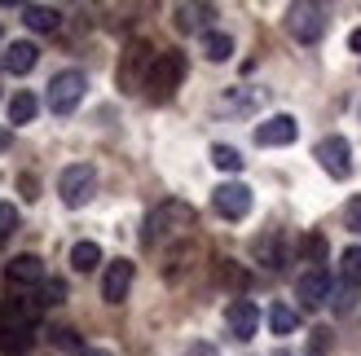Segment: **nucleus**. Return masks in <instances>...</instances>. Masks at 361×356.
<instances>
[{
	"mask_svg": "<svg viewBox=\"0 0 361 356\" xmlns=\"http://www.w3.org/2000/svg\"><path fill=\"white\" fill-rule=\"evenodd\" d=\"M35 322H40V304H35V299H5V304H0V352L27 356Z\"/></svg>",
	"mask_w": 361,
	"mask_h": 356,
	"instance_id": "obj_1",
	"label": "nucleus"
},
{
	"mask_svg": "<svg viewBox=\"0 0 361 356\" xmlns=\"http://www.w3.org/2000/svg\"><path fill=\"white\" fill-rule=\"evenodd\" d=\"M194 207L190 203H180V198H168V203H159L150 216H146V234H141V242L146 246H172L180 238H190V229H194Z\"/></svg>",
	"mask_w": 361,
	"mask_h": 356,
	"instance_id": "obj_2",
	"label": "nucleus"
},
{
	"mask_svg": "<svg viewBox=\"0 0 361 356\" xmlns=\"http://www.w3.org/2000/svg\"><path fill=\"white\" fill-rule=\"evenodd\" d=\"M180 80H185V53L164 49V53L154 58L150 75H146V93H150V101H168L176 88H180Z\"/></svg>",
	"mask_w": 361,
	"mask_h": 356,
	"instance_id": "obj_3",
	"label": "nucleus"
},
{
	"mask_svg": "<svg viewBox=\"0 0 361 356\" xmlns=\"http://www.w3.org/2000/svg\"><path fill=\"white\" fill-rule=\"evenodd\" d=\"M84 88H88L84 70H58V75L49 80V110L53 115H71L84 101Z\"/></svg>",
	"mask_w": 361,
	"mask_h": 356,
	"instance_id": "obj_4",
	"label": "nucleus"
},
{
	"mask_svg": "<svg viewBox=\"0 0 361 356\" xmlns=\"http://www.w3.org/2000/svg\"><path fill=\"white\" fill-rule=\"evenodd\" d=\"M93 189H97V172H93V163H71V167H62V176H58V193H62L66 207H84L88 198H93Z\"/></svg>",
	"mask_w": 361,
	"mask_h": 356,
	"instance_id": "obj_5",
	"label": "nucleus"
},
{
	"mask_svg": "<svg viewBox=\"0 0 361 356\" xmlns=\"http://www.w3.org/2000/svg\"><path fill=\"white\" fill-rule=\"evenodd\" d=\"M286 31L300 44H317L326 35V9L322 5H291L286 9Z\"/></svg>",
	"mask_w": 361,
	"mask_h": 356,
	"instance_id": "obj_6",
	"label": "nucleus"
},
{
	"mask_svg": "<svg viewBox=\"0 0 361 356\" xmlns=\"http://www.w3.org/2000/svg\"><path fill=\"white\" fill-rule=\"evenodd\" d=\"M154 58H159V53H154L146 40H133V44H128V53H123V66H119V88H123V93H128V88H137V84H146Z\"/></svg>",
	"mask_w": 361,
	"mask_h": 356,
	"instance_id": "obj_7",
	"label": "nucleus"
},
{
	"mask_svg": "<svg viewBox=\"0 0 361 356\" xmlns=\"http://www.w3.org/2000/svg\"><path fill=\"white\" fill-rule=\"evenodd\" d=\"M357 295H361V246H348V251L339 255V299H335V308L353 312Z\"/></svg>",
	"mask_w": 361,
	"mask_h": 356,
	"instance_id": "obj_8",
	"label": "nucleus"
},
{
	"mask_svg": "<svg viewBox=\"0 0 361 356\" xmlns=\"http://www.w3.org/2000/svg\"><path fill=\"white\" fill-rule=\"evenodd\" d=\"M313 154H317V163L326 167L335 181H344V176L353 172V146H348L344 136H322Z\"/></svg>",
	"mask_w": 361,
	"mask_h": 356,
	"instance_id": "obj_9",
	"label": "nucleus"
},
{
	"mask_svg": "<svg viewBox=\"0 0 361 356\" xmlns=\"http://www.w3.org/2000/svg\"><path fill=\"white\" fill-rule=\"evenodd\" d=\"M212 207L221 211L225 220H243L247 211H251V189H247L243 181H225L221 189L212 193Z\"/></svg>",
	"mask_w": 361,
	"mask_h": 356,
	"instance_id": "obj_10",
	"label": "nucleus"
},
{
	"mask_svg": "<svg viewBox=\"0 0 361 356\" xmlns=\"http://www.w3.org/2000/svg\"><path fill=\"white\" fill-rule=\"evenodd\" d=\"M295 295L304 299V308H322L331 299V273L322 269V264H313V269H304L300 281H295Z\"/></svg>",
	"mask_w": 361,
	"mask_h": 356,
	"instance_id": "obj_11",
	"label": "nucleus"
},
{
	"mask_svg": "<svg viewBox=\"0 0 361 356\" xmlns=\"http://www.w3.org/2000/svg\"><path fill=\"white\" fill-rule=\"evenodd\" d=\"M225 326L233 339H256V330H260V308L251 304V299H233V304L225 308Z\"/></svg>",
	"mask_w": 361,
	"mask_h": 356,
	"instance_id": "obj_12",
	"label": "nucleus"
},
{
	"mask_svg": "<svg viewBox=\"0 0 361 356\" xmlns=\"http://www.w3.org/2000/svg\"><path fill=\"white\" fill-rule=\"evenodd\" d=\"M133 277H137L133 260H115L111 269H106V277H102V299L106 304H123L128 291H133Z\"/></svg>",
	"mask_w": 361,
	"mask_h": 356,
	"instance_id": "obj_13",
	"label": "nucleus"
},
{
	"mask_svg": "<svg viewBox=\"0 0 361 356\" xmlns=\"http://www.w3.org/2000/svg\"><path fill=\"white\" fill-rule=\"evenodd\" d=\"M5 281L9 286H44V260L40 255H13L5 264Z\"/></svg>",
	"mask_w": 361,
	"mask_h": 356,
	"instance_id": "obj_14",
	"label": "nucleus"
},
{
	"mask_svg": "<svg viewBox=\"0 0 361 356\" xmlns=\"http://www.w3.org/2000/svg\"><path fill=\"white\" fill-rule=\"evenodd\" d=\"M295 136H300V123L291 115H274L256 128V146H291Z\"/></svg>",
	"mask_w": 361,
	"mask_h": 356,
	"instance_id": "obj_15",
	"label": "nucleus"
},
{
	"mask_svg": "<svg viewBox=\"0 0 361 356\" xmlns=\"http://www.w3.org/2000/svg\"><path fill=\"white\" fill-rule=\"evenodd\" d=\"M35 62H40V49L31 40H13V44H5V53H0V66H5L9 75H27Z\"/></svg>",
	"mask_w": 361,
	"mask_h": 356,
	"instance_id": "obj_16",
	"label": "nucleus"
},
{
	"mask_svg": "<svg viewBox=\"0 0 361 356\" xmlns=\"http://www.w3.org/2000/svg\"><path fill=\"white\" fill-rule=\"evenodd\" d=\"M23 23L31 31H58L62 27V13L53 5H23Z\"/></svg>",
	"mask_w": 361,
	"mask_h": 356,
	"instance_id": "obj_17",
	"label": "nucleus"
},
{
	"mask_svg": "<svg viewBox=\"0 0 361 356\" xmlns=\"http://www.w3.org/2000/svg\"><path fill=\"white\" fill-rule=\"evenodd\" d=\"M216 18L212 5H176V31H198Z\"/></svg>",
	"mask_w": 361,
	"mask_h": 356,
	"instance_id": "obj_18",
	"label": "nucleus"
},
{
	"mask_svg": "<svg viewBox=\"0 0 361 356\" xmlns=\"http://www.w3.org/2000/svg\"><path fill=\"white\" fill-rule=\"evenodd\" d=\"M97 264H102V246L97 242H75L71 246V269L75 273H93Z\"/></svg>",
	"mask_w": 361,
	"mask_h": 356,
	"instance_id": "obj_19",
	"label": "nucleus"
},
{
	"mask_svg": "<svg viewBox=\"0 0 361 356\" xmlns=\"http://www.w3.org/2000/svg\"><path fill=\"white\" fill-rule=\"evenodd\" d=\"M203 53H207V62H229L233 58V40L225 31H207L203 35Z\"/></svg>",
	"mask_w": 361,
	"mask_h": 356,
	"instance_id": "obj_20",
	"label": "nucleus"
},
{
	"mask_svg": "<svg viewBox=\"0 0 361 356\" xmlns=\"http://www.w3.org/2000/svg\"><path fill=\"white\" fill-rule=\"evenodd\" d=\"M35 110H40V101H35L31 93H13V101H9V123H31Z\"/></svg>",
	"mask_w": 361,
	"mask_h": 356,
	"instance_id": "obj_21",
	"label": "nucleus"
},
{
	"mask_svg": "<svg viewBox=\"0 0 361 356\" xmlns=\"http://www.w3.org/2000/svg\"><path fill=\"white\" fill-rule=\"evenodd\" d=\"M269 330H274V334H295V312L286 304H274V308H269Z\"/></svg>",
	"mask_w": 361,
	"mask_h": 356,
	"instance_id": "obj_22",
	"label": "nucleus"
},
{
	"mask_svg": "<svg viewBox=\"0 0 361 356\" xmlns=\"http://www.w3.org/2000/svg\"><path fill=\"white\" fill-rule=\"evenodd\" d=\"M212 163L221 167V172H238L243 167V154L233 150V146H212Z\"/></svg>",
	"mask_w": 361,
	"mask_h": 356,
	"instance_id": "obj_23",
	"label": "nucleus"
},
{
	"mask_svg": "<svg viewBox=\"0 0 361 356\" xmlns=\"http://www.w3.org/2000/svg\"><path fill=\"white\" fill-rule=\"evenodd\" d=\"M256 255L269 264V269H282V242L278 238H260L256 242Z\"/></svg>",
	"mask_w": 361,
	"mask_h": 356,
	"instance_id": "obj_24",
	"label": "nucleus"
},
{
	"mask_svg": "<svg viewBox=\"0 0 361 356\" xmlns=\"http://www.w3.org/2000/svg\"><path fill=\"white\" fill-rule=\"evenodd\" d=\"M13 229H18V207L13 203H0V246L13 238Z\"/></svg>",
	"mask_w": 361,
	"mask_h": 356,
	"instance_id": "obj_25",
	"label": "nucleus"
},
{
	"mask_svg": "<svg viewBox=\"0 0 361 356\" xmlns=\"http://www.w3.org/2000/svg\"><path fill=\"white\" fill-rule=\"evenodd\" d=\"M62 299H66V286H62V281H44V286H40V299H35V304H40V308H53V304H62Z\"/></svg>",
	"mask_w": 361,
	"mask_h": 356,
	"instance_id": "obj_26",
	"label": "nucleus"
},
{
	"mask_svg": "<svg viewBox=\"0 0 361 356\" xmlns=\"http://www.w3.org/2000/svg\"><path fill=\"white\" fill-rule=\"evenodd\" d=\"M300 246L309 251V260H313V264H322V255H326V238H322V234H309Z\"/></svg>",
	"mask_w": 361,
	"mask_h": 356,
	"instance_id": "obj_27",
	"label": "nucleus"
},
{
	"mask_svg": "<svg viewBox=\"0 0 361 356\" xmlns=\"http://www.w3.org/2000/svg\"><path fill=\"white\" fill-rule=\"evenodd\" d=\"M331 348V330H313V343H309V356H326Z\"/></svg>",
	"mask_w": 361,
	"mask_h": 356,
	"instance_id": "obj_28",
	"label": "nucleus"
},
{
	"mask_svg": "<svg viewBox=\"0 0 361 356\" xmlns=\"http://www.w3.org/2000/svg\"><path fill=\"white\" fill-rule=\"evenodd\" d=\"M344 220H348V229H353V234H361V198H353V203H348Z\"/></svg>",
	"mask_w": 361,
	"mask_h": 356,
	"instance_id": "obj_29",
	"label": "nucleus"
},
{
	"mask_svg": "<svg viewBox=\"0 0 361 356\" xmlns=\"http://www.w3.org/2000/svg\"><path fill=\"white\" fill-rule=\"evenodd\" d=\"M185 356H216V348H212V343H194Z\"/></svg>",
	"mask_w": 361,
	"mask_h": 356,
	"instance_id": "obj_30",
	"label": "nucleus"
},
{
	"mask_svg": "<svg viewBox=\"0 0 361 356\" xmlns=\"http://www.w3.org/2000/svg\"><path fill=\"white\" fill-rule=\"evenodd\" d=\"M348 49H353V53H361V27H357V31L348 35Z\"/></svg>",
	"mask_w": 361,
	"mask_h": 356,
	"instance_id": "obj_31",
	"label": "nucleus"
},
{
	"mask_svg": "<svg viewBox=\"0 0 361 356\" xmlns=\"http://www.w3.org/2000/svg\"><path fill=\"white\" fill-rule=\"evenodd\" d=\"M80 356H111V352H106V348H84Z\"/></svg>",
	"mask_w": 361,
	"mask_h": 356,
	"instance_id": "obj_32",
	"label": "nucleus"
},
{
	"mask_svg": "<svg viewBox=\"0 0 361 356\" xmlns=\"http://www.w3.org/2000/svg\"><path fill=\"white\" fill-rule=\"evenodd\" d=\"M9 150V132H0V154H5Z\"/></svg>",
	"mask_w": 361,
	"mask_h": 356,
	"instance_id": "obj_33",
	"label": "nucleus"
}]
</instances>
